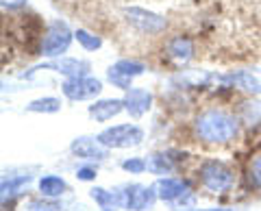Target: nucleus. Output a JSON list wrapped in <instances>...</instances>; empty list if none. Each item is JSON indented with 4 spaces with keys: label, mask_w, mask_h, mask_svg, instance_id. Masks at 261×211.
Wrapping results in <instances>:
<instances>
[{
    "label": "nucleus",
    "mask_w": 261,
    "mask_h": 211,
    "mask_svg": "<svg viewBox=\"0 0 261 211\" xmlns=\"http://www.w3.org/2000/svg\"><path fill=\"white\" fill-rule=\"evenodd\" d=\"M33 181V174H18V176H5L3 183H0V200H3V207H7V202H13L15 196L29 188V183Z\"/></svg>",
    "instance_id": "14"
},
{
    "label": "nucleus",
    "mask_w": 261,
    "mask_h": 211,
    "mask_svg": "<svg viewBox=\"0 0 261 211\" xmlns=\"http://www.w3.org/2000/svg\"><path fill=\"white\" fill-rule=\"evenodd\" d=\"M120 166L128 174H144L146 170H148V166H146V159H142V157H128V159L122 161Z\"/></svg>",
    "instance_id": "21"
},
{
    "label": "nucleus",
    "mask_w": 261,
    "mask_h": 211,
    "mask_svg": "<svg viewBox=\"0 0 261 211\" xmlns=\"http://www.w3.org/2000/svg\"><path fill=\"white\" fill-rule=\"evenodd\" d=\"M194 133L207 144H228L240 133V118L226 109L211 107L196 116Z\"/></svg>",
    "instance_id": "1"
},
{
    "label": "nucleus",
    "mask_w": 261,
    "mask_h": 211,
    "mask_svg": "<svg viewBox=\"0 0 261 211\" xmlns=\"http://www.w3.org/2000/svg\"><path fill=\"white\" fill-rule=\"evenodd\" d=\"M146 166H148L150 174L168 176L176 170V161L172 157V152H152V155L146 159Z\"/></svg>",
    "instance_id": "17"
},
{
    "label": "nucleus",
    "mask_w": 261,
    "mask_h": 211,
    "mask_svg": "<svg viewBox=\"0 0 261 211\" xmlns=\"http://www.w3.org/2000/svg\"><path fill=\"white\" fill-rule=\"evenodd\" d=\"M37 70H53V72H59L65 78H76V76H87L92 66L89 61L83 59H76V57H59V59H53L50 63H42V66H35L33 70H29L27 74H22L24 78H29L33 72Z\"/></svg>",
    "instance_id": "10"
},
{
    "label": "nucleus",
    "mask_w": 261,
    "mask_h": 211,
    "mask_svg": "<svg viewBox=\"0 0 261 211\" xmlns=\"http://www.w3.org/2000/svg\"><path fill=\"white\" fill-rule=\"evenodd\" d=\"M61 92L68 100L81 102V100H94L96 96L102 94V81L96 76H76V78H65L61 85Z\"/></svg>",
    "instance_id": "8"
},
{
    "label": "nucleus",
    "mask_w": 261,
    "mask_h": 211,
    "mask_svg": "<svg viewBox=\"0 0 261 211\" xmlns=\"http://www.w3.org/2000/svg\"><path fill=\"white\" fill-rule=\"evenodd\" d=\"M200 185L211 194H226L235 185V174L224 161L220 159H207L200 164L198 170Z\"/></svg>",
    "instance_id": "5"
},
{
    "label": "nucleus",
    "mask_w": 261,
    "mask_h": 211,
    "mask_svg": "<svg viewBox=\"0 0 261 211\" xmlns=\"http://www.w3.org/2000/svg\"><path fill=\"white\" fill-rule=\"evenodd\" d=\"M168 55L178 63H187L194 57V39L187 35H174L166 44Z\"/></svg>",
    "instance_id": "16"
},
{
    "label": "nucleus",
    "mask_w": 261,
    "mask_h": 211,
    "mask_svg": "<svg viewBox=\"0 0 261 211\" xmlns=\"http://www.w3.org/2000/svg\"><path fill=\"white\" fill-rule=\"evenodd\" d=\"M185 211H233V209H231V207H207V209L192 207V209H185Z\"/></svg>",
    "instance_id": "27"
},
{
    "label": "nucleus",
    "mask_w": 261,
    "mask_h": 211,
    "mask_svg": "<svg viewBox=\"0 0 261 211\" xmlns=\"http://www.w3.org/2000/svg\"><path fill=\"white\" fill-rule=\"evenodd\" d=\"M122 100H124V111L130 118L137 120L152 109L154 96L150 89H146V87H130L128 92H124V98Z\"/></svg>",
    "instance_id": "12"
},
{
    "label": "nucleus",
    "mask_w": 261,
    "mask_h": 211,
    "mask_svg": "<svg viewBox=\"0 0 261 211\" xmlns=\"http://www.w3.org/2000/svg\"><path fill=\"white\" fill-rule=\"evenodd\" d=\"M152 190L157 194V198L163 202H170L174 205V211H185L194 207V194L192 188L185 178L178 176H159L157 181L152 183Z\"/></svg>",
    "instance_id": "2"
},
{
    "label": "nucleus",
    "mask_w": 261,
    "mask_h": 211,
    "mask_svg": "<svg viewBox=\"0 0 261 211\" xmlns=\"http://www.w3.org/2000/svg\"><path fill=\"white\" fill-rule=\"evenodd\" d=\"M29 113H59L61 111V100L55 96H44V98H35L27 104Z\"/></svg>",
    "instance_id": "19"
},
{
    "label": "nucleus",
    "mask_w": 261,
    "mask_h": 211,
    "mask_svg": "<svg viewBox=\"0 0 261 211\" xmlns=\"http://www.w3.org/2000/svg\"><path fill=\"white\" fill-rule=\"evenodd\" d=\"M70 152L74 155L76 159H83V161H105L109 159V148L105 146L100 140L96 137H89V135H81V137H74L70 144Z\"/></svg>",
    "instance_id": "11"
},
{
    "label": "nucleus",
    "mask_w": 261,
    "mask_h": 211,
    "mask_svg": "<svg viewBox=\"0 0 261 211\" xmlns=\"http://www.w3.org/2000/svg\"><path fill=\"white\" fill-rule=\"evenodd\" d=\"M120 209L124 211H150L157 202V194H154L152 185H142V183H124L116 188Z\"/></svg>",
    "instance_id": "6"
},
{
    "label": "nucleus",
    "mask_w": 261,
    "mask_h": 211,
    "mask_svg": "<svg viewBox=\"0 0 261 211\" xmlns=\"http://www.w3.org/2000/svg\"><path fill=\"white\" fill-rule=\"evenodd\" d=\"M248 176H250V183L255 185L257 190H261V152H257V155L250 159Z\"/></svg>",
    "instance_id": "23"
},
{
    "label": "nucleus",
    "mask_w": 261,
    "mask_h": 211,
    "mask_svg": "<svg viewBox=\"0 0 261 211\" xmlns=\"http://www.w3.org/2000/svg\"><path fill=\"white\" fill-rule=\"evenodd\" d=\"M5 11H18V9H24L27 7V0H0Z\"/></svg>",
    "instance_id": "26"
},
{
    "label": "nucleus",
    "mask_w": 261,
    "mask_h": 211,
    "mask_svg": "<svg viewBox=\"0 0 261 211\" xmlns=\"http://www.w3.org/2000/svg\"><path fill=\"white\" fill-rule=\"evenodd\" d=\"M68 190H70L68 181L59 174H44V176L37 178V192H39V196H44V198L57 200V198H61Z\"/></svg>",
    "instance_id": "15"
},
{
    "label": "nucleus",
    "mask_w": 261,
    "mask_h": 211,
    "mask_svg": "<svg viewBox=\"0 0 261 211\" xmlns=\"http://www.w3.org/2000/svg\"><path fill=\"white\" fill-rule=\"evenodd\" d=\"M146 72V66L142 61H135V59H120L116 61L113 66L107 68V81L113 85V87H118L122 89V92H128L130 83H133V78L137 76H142Z\"/></svg>",
    "instance_id": "9"
},
{
    "label": "nucleus",
    "mask_w": 261,
    "mask_h": 211,
    "mask_svg": "<svg viewBox=\"0 0 261 211\" xmlns=\"http://www.w3.org/2000/svg\"><path fill=\"white\" fill-rule=\"evenodd\" d=\"M122 18H124V22L130 29L140 31L144 35H159L168 27V20L163 15L142 9V7H124L122 9Z\"/></svg>",
    "instance_id": "7"
},
{
    "label": "nucleus",
    "mask_w": 261,
    "mask_h": 211,
    "mask_svg": "<svg viewBox=\"0 0 261 211\" xmlns=\"http://www.w3.org/2000/svg\"><path fill=\"white\" fill-rule=\"evenodd\" d=\"M74 39L79 42V46L83 48V50H87V52H96V50H100L102 48V37L92 33V31H87V29H76L74 31Z\"/></svg>",
    "instance_id": "20"
},
{
    "label": "nucleus",
    "mask_w": 261,
    "mask_h": 211,
    "mask_svg": "<svg viewBox=\"0 0 261 211\" xmlns=\"http://www.w3.org/2000/svg\"><path fill=\"white\" fill-rule=\"evenodd\" d=\"M74 39V33L63 20H53L42 33V44H39V55L46 59H59L68 52V48Z\"/></svg>",
    "instance_id": "3"
},
{
    "label": "nucleus",
    "mask_w": 261,
    "mask_h": 211,
    "mask_svg": "<svg viewBox=\"0 0 261 211\" xmlns=\"http://www.w3.org/2000/svg\"><path fill=\"white\" fill-rule=\"evenodd\" d=\"M96 176H98V170L94 166H83V168H76V178L79 181H96Z\"/></svg>",
    "instance_id": "25"
},
{
    "label": "nucleus",
    "mask_w": 261,
    "mask_h": 211,
    "mask_svg": "<svg viewBox=\"0 0 261 211\" xmlns=\"http://www.w3.org/2000/svg\"><path fill=\"white\" fill-rule=\"evenodd\" d=\"M144 128L135 122H124L116 126H107L98 133L100 140L109 150H126V148H137L144 142Z\"/></svg>",
    "instance_id": "4"
},
{
    "label": "nucleus",
    "mask_w": 261,
    "mask_h": 211,
    "mask_svg": "<svg viewBox=\"0 0 261 211\" xmlns=\"http://www.w3.org/2000/svg\"><path fill=\"white\" fill-rule=\"evenodd\" d=\"M122 111H124V100L122 98H100V100H94L87 107L89 118H92L94 122H98V124L109 122V120L120 116Z\"/></svg>",
    "instance_id": "13"
},
{
    "label": "nucleus",
    "mask_w": 261,
    "mask_h": 211,
    "mask_svg": "<svg viewBox=\"0 0 261 211\" xmlns=\"http://www.w3.org/2000/svg\"><path fill=\"white\" fill-rule=\"evenodd\" d=\"M261 118V102L252 100V102H244V116L242 120H246V124H255Z\"/></svg>",
    "instance_id": "24"
},
{
    "label": "nucleus",
    "mask_w": 261,
    "mask_h": 211,
    "mask_svg": "<svg viewBox=\"0 0 261 211\" xmlns=\"http://www.w3.org/2000/svg\"><path fill=\"white\" fill-rule=\"evenodd\" d=\"M89 198H92L100 211H120V200L116 190H105V188H92L89 190Z\"/></svg>",
    "instance_id": "18"
},
{
    "label": "nucleus",
    "mask_w": 261,
    "mask_h": 211,
    "mask_svg": "<svg viewBox=\"0 0 261 211\" xmlns=\"http://www.w3.org/2000/svg\"><path fill=\"white\" fill-rule=\"evenodd\" d=\"M27 209L29 211H61V207L57 205L55 200H50V198H33V200H29V205H27Z\"/></svg>",
    "instance_id": "22"
}]
</instances>
